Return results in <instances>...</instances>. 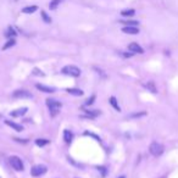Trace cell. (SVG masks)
I'll return each instance as SVG.
<instances>
[{"label": "cell", "mask_w": 178, "mask_h": 178, "mask_svg": "<svg viewBox=\"0 0 178 178\" xmlns=\"http://www.w3.org/2000/svg\"><path fill=\"white\" fill-rule=\"evenodd\" d=\"M40 15H42V18H43V21H44L45 23H51V17L48 16V14H46L45 11H42Z\"/></svg>", "instance_id": "7402d4cb"}, {"label": "cell", "mask_w": 178, "mask_h": 178, "mask_svg": "<svg viewBox=\"0 0 178 178\" xmlns=\"http://www.w3.org/2000/svg\"><path fill=\"white\" fill-rule=\"evenodd\" d=\"M122 32L126 34H138L139 33V28H137V26H125L122 28Z\"/></svg>", "instance_id": "52a82bcc"}, {"label": "cell", "mask_w": 178, "mask_h": 178, "mask_svg": "<svg viewBox=\"0 0 178 178\" xmlns=\"http://www.w3.org/2000/svg\"><path fill=\"white\" fill-rule=\"evenodd\" d=\"M121 178H123V177H121Z\"/></svg>", "instance_id": "f546056e"}, {"label": "cell", "mask_w": 178, "mask_h": 178, "mask_svg": "<svg viewBox=\"0 0 178 178\" xmlns=\"http://www.w3.org/2000/svg\"><path fill=\"white\" fill-rule=\"evenodd\" d=\"M16 31L12 28V27H9L8 28V31H6V33H5V36L8 37V38H14V37H16Z\"/></svg>", "instance_id": "44dd1931"}, {"label": "cell", "mask_w": 178, "mask_h": 178, "mask_svg": "<svg viewBox=\"0 0 178 178\" xmlns=\"http://www.w3.org/2000/svg\"><path fill=\"white\" fill-rule=\"evenodd\" d=\"M61 2H62V0H51V2L49 3V9L50 10H56L57 6L61 4Z\"/></svg>", "instance_id": "ac0fdd59"}, {"label": "cell", "mask_w": 178, "mask_h": 178, "mask_svg": "<svg viewBox=\"0 0 178 178\" xmlns=\"http://www.w3.org/2000/svg\"><path fill=\"white\" fill-rule=\"evenodd\" d=\"M46 171H48L46 166H44V165H36V166L32 167V170H31V174H32L33 177H40V176L45 174Z\"/></svg>", "instance_id": "5b68a950"}, {"label": "cell", "mask_w": 178, "mask_h": 178, "mask_svg": "<svg viewBox=\"0 0 178 178\" xmlns=\"http://www.w3.org/2000/svg\"><path fill=\"white\" fill-rule=\"evenodd\" d=\"M121 23L126 24V26H138L139 22L138 21H131V20H127V21H121Z\"/></svg>", "instance_id": "d4e9b609"}, {"label": "cell", "mask_w": 178, "mask_h": 178, "mask_svg": "<svg viewBox=\"0 0 178 178\" xmlns=\"http://www.w3.org/2000/svg\"><path fill=\"white\" fill-rule=\"evenodd\" d=\"M12 98H15V99H32L33 95L27 91H15L12 93Z\"/></svg>", "instance_id": "8992f818"}, {"label": "cell", "mask_w": 178, "mask_h": 178, "mask_svg": "<svg viewBox=\"0 0 178 178\" xmlns=\"http://www.w3.org/2000/svg\"><path fill=\"white\" fill-rule=\"evenodd\" d=\"M9 161H10V165H11V167L15 170V171H23L24 170V166H23V162H22V160L18 157V156H11L10 159H9Z\"/></svg>", "instance_id": "277c9868"}, {"label": "cell", "mask_w": 178, "mask_h": 178, "mask_svg": "<svg viewBox=\"0 0 178 178\" xmlns=\"http://www.w3.org/2000/svg\"><path fill=\"white\" fill-rule=\"evenodd\" d=\"M67 93L71 94V95H75V97H82L83 95V92L81 91V89H77V88H68Z\"/></svg>", "instance_id": "4fadbf2b"}, {"label": "cell", "mask_w": 178, "mask_h": 178, "mask_svg": "<svg viewBox=\"0 0 178 178\" xmlns=\"http://www.w3.org/2000/svg\"><path fill=\"white\" fill-rule=\"evenodd\" d=\"M15 44H16V40H15L14 38H10V39H9L8 42H6V44H5L4 46H3V49H4V50H8V49L12 48V46H14Z\"/></svg>", "instance_id": "ffe728a7"}, {"label": "cell", "mask_w": 178, "mask_h": 178, "mask_svg": "<svg viewBox=\"0 0 178 178\" xmlns=\"http://www.w3.org/2000/svg\"><path fill=\"white\" fill-rule=\"evenodd\" d=\"M128 50H129L131 52H133V54H143V52H144L143 48H141L138 43H131V44L128 45Z\"/></svg>", "instance_id": "ba28073f"}, {"label": "cell", "mask_w": 178, "mask_h": 178, "mask_svg": "<svg viewBox=\"0 0 178 178\" xmlns=\"http://www.w3.org/2000/svg\"><path fill=\"white\" fill-rule=\"evenodd\" d=\"M34 73H36V75H40V76H44V73H43L42 71H39V70H37V68L34 70Z\"/></svg>", "instance_id": "f1b7e54d"}, {"label": "cell", "mask_w": 178, "mask_h": 178, "mask_svg": "<svg viewBox=\"0 0 178 178\" xmlns=\"http://www.w3.org/2000/svg\"><path fill=\"white\" fill-rule=\"evenodd\" d=\"M27 111H28V109H27V107H21V109L14 110V111L11 112V116H12V117H21V116L26 115V113H27Z\"/></svg>", "instance_id": "8fae6325"}, {"label": "cell", "mask_w": 178, "mask_h": 178, "mask_svg": "<svg viewBox=\"0 0 178 178\" xmlns=\"http://www.w3.org/2000/svg\"><path fill=\"white\" fill-rule=\"evenodd\" d=\"M15 141H17V143H22V144H27V143H28L27 139H18V138H15Z\"/></svg>", "instance_id": "83f0119b"}, {"label": "cell", "mask_w": 178, "mask_h": 178, "mask_svg": "<svg viewBox=\"0 0 178 178\" xmlns=\"http://www.w3.org/2000/svg\"><path fill=\"white\" fill-rule=\"evenodd\" d=\"M72 139H73L72 132H70L68 129H65V131H64V140H65L66 143H71Z\"/></svg>", "instance_id": "2e32d148"}, {"label": "cell", "mask_w": 178, "mask_h": 178, "mask_svg": "<svg viewBox=\"0 0 178 178\" xmlns=\"http://www.w3.org/2000/svg\"><path fill=\"white\" fill-rule=\"evenodd\" d=\"M121 15H122L123 17H132V16H134V15H135V10H133V9L122 10V11H121Z\"/></svg>", "instance_id": "e0dca14e"}, {"label": "cell", "mask_w": 178, "mask_h": 178, "mask_svg": "<svg viewBox=\"0 0 178 178\" xmlns=\"http://www.w3.org/2000/svg\"><path fill=\"white\" fill-rule=\"evenodd\" d=\"M144 87H145L150 93H153V94H156V93H157V88H156V85H155V82H153V81H149V82L144 83Z\"/></svg>", "instance_id": "30bf717a"}, {"label": "cell", "mask_w": 178, "mask_h": 178, "mask_svg": "<svg viewBox=\"0 0 178 178\" xmlns=\"http://www.w3.org/2000/svg\"><path fill=\"white\" fill-rule=\"evenodd\" d=\"M62 73L66 75V76H71V77H79L81 70L75 65H67L62 68Z\"/></svg>", "instance_id": "3957f363"}, {"label": "cell", "mask_w": 178, "mask_h": 178, "mask_svg": "<svg viewBox=\"0 0 178 178\" xmlns=\"http://www.w3.org/2000/svg\"><path fill=\"white\" fill-rule=\"evenodd\" d=\"M5 123H6L9 127H11L14 131H16V132H22V131H23V127H22L21 125H17V123H15V122H12V121L6 120Z\"/></svg>", "instance_id": "7c38bea8"}, {"label": "cell", "mask_w": 178, "mask_h": 178, "mask_svg": "<svg viewBox=\"0 0 178 178\" xmlns=\"http://www.w3.org/2000/svg\"><path fill=\"white\" fill-rule=\"evenodd\" d=\"M84 112L91 117V118H94V117H97L99 113H100V111H98V110H84Z\"/></svg>", "instance_id": "d6986e66"}, {"label": "cell", "mask_w": 178, "mask_h": 178, "mask_svg": "<svg viewBox=\"0 0 178 178\" xmlns=\"http://www.w3.org/2000/svg\"><path fill=\"white\" fill-rule=\"evenodd\" d=\"M145 115H146L145 111H140V112H134V113L129 115L128 117H129V118H138V117H143V116H145Z\"/></svg>", "instance_id": "603a6c76"}, {"label": "cell", "mask_w": 178, "mask_h": 178, "mask_svg": "<svg viewBox=\"0 0 178 178\" xmlns=\"http://www.w3.org/2000/svg\"><path fill=\"white\" fill-rule=\"evenodd\" d=\"M94 100H95V95H92L91 98H88V99H87V101H85V105H87V106L92 105V104L94 103Z\"/></svg>", "instance_id": "484cf974"}, {"label": "cell", "mask_w": 178, "mask_h": 178, "mask_svg": "<svg viewBox=\"0 0 178 178\" xmlns=\"http://www.w3.org/2000/svg\"><path fill=\"white\" fill-rule=\"evenodd\" d=\"M109 103H110V105H111V106H112L116 111H118V112L121 111V107H120V105H118L117 99H116L115 97H111V98H110V100H109Z\"/></svg>", "instance_id": "9a60e30c"}, {"label": "cell", "mask_w": 178, "mask_h": 178, "mask_svg": "<svg viewBox=\"0 0 178 178\" xmlns=\"http://www.w3.org/2000/svg\"><path fill=\"white\" fill-rule=\"evenodd\" d=\"M36 88L38 89V91L43 92V93H46V94H51L55 92V89L54 88H50V87H46L44 84H36Z\"/></svg>", "instance_id": "9c48e42d"}, {"label": "cell", "mask_w": 178, "mask_h": 178, "mask_svg": "<svg viewBox=\"0 0 178 178\" xmlns=\"http://www.w3.org/2000/svg\"><path fill=\"white\" fill-rule=\"evenodd\" d=\"M38 10V6L37 5H31V6H26L22 9V12L23 14H33Z\"/></svg>", "instance_id": "5bb4252c"}, {"label": "cell", "mask_w": 178, "mask_h": 178, "mask_svg": "<svg viewBox=\"0 0 178 178\" xmlns=\"http://www.w3.org/2000/svg\"><path fill=\"white\" fill-rule=\"evenodd\" d=\"M36 144L38 145V146H45V145H48L49 144V140L48 139H37L36 140Z\"/></svg>", "instance_id": "cb8c5ba5"}, {"label": "cell", "mask_w": 178, "mask_h": 178, "mask_svg": "<svg viewBox=\"0 0 178 178\" xmlns=\"http://www.w3.org/2000/svg\"><path fill=\"white\" fill-rule=\"evenodd\" d=\"M46 106L49 107L51 116H55L59 113V111L61 109V103L55 100V99H46Z\"/></svg>", "instance_id": "6da1fadb"}, {"label": "cell", "mask_w": 178, "mask_h": 178, "mask_svg": "<svg viewBox=\"0 0 178 178\" xmlns=\"http://www.w3.org/2000/svg\"><path fill=\"white\" fill-rule=\"evenodd\" d=\"M164 151H165V146H164L162 144L157 143V141L151 143L150 146H149V153H150L153 156H156V157H157V156L162 155Z\"/></svg>", "instance_id": "7a4b0ae2"}, {"label": "cell", "mask_w": 178, "mask_h": 178, "mask_svg": "<svg viewBox=\"0 0 178 178\" xmlns=\"http://www.w3.org/2000/svg\"><path fill=\"white\" fill-rule=\"evenodd\" d=\"M94 70H95V71H98V73H99V75H101L104 78L106 77V75L104 73V71H103V70H100V68H98V67H94Z\"/></svg>", "instance_id": "4316f807"}]
</instances>
